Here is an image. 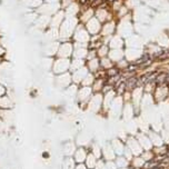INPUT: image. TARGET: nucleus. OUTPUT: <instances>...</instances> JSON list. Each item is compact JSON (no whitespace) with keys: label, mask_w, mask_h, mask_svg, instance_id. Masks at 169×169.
I'll return each instance as SVG.
<instances>
[{"label":"nucleus","mask_w":169,"mask_h":169,"mask_svg":"<svg viewBox=\"0 0 169 169\" xmlns=\"http://www.w3.org/2000/svg\"><path fill=\"white\" fill-rule=\"evenodd\" d=\"M126 90H132L136 87H138V76H132V77L126 79Z\"/></svg>","instance_id":"obj_1"},{"label":"nucleus","mask_w":169,"mask_h":169,"mask_svg":"<svg viewBox=\"0 0 169 169\" xmlns=\"http://www.w3.org/2000/svg\"><path fill=\"white\" fill-rule=\"evenodd\" d=\"M169 58V49H162L158 54L155 55V59H157L159 61H162V60H166V59Z\"/></svg>","instance_id":"obj_2"},{"label":"nucleus","mask_w":169,"mask_h":169,"mask_svg":"<svg viewBox=\"0 0 169 169\" xmlns=\"http://www.w3.org/2000/svg\"><path fill=\"white\" fill-rule=\"evenodd\" d=\"M106 74H107V77H115V76H117V75L120 74V69L115 68V67H111L109 69H107Z\"/></svg>","instance_id":"obj_3"},{"label":"nucleus","mask_w":169,"mask_h":169,"mask_svg":"<svg viewBox=\"0 0 169 169\" xmlns=\"http://www.w3.org/2000/svg\"><path fill=\"white\" fill-rule=\"evenodd\" d=\"M166 84H169V72H167V77H166Z\"/></svg>","instance_id":"obj_4"},{"label":"nucleus","mask_w":169,"mask_h":169,"mask_svg":"<svg viewBox=\"0 0 169 169\" xmlns=\"http://www.w3.org/2000/svg\"><path fill=\"white\" fill-rule=\"evenodd\" d=\"M152 169H165V168L161 167V166H157V167H155V168H152Z\"/></svg>","instance_id":"obj_5"}]
</instances>
